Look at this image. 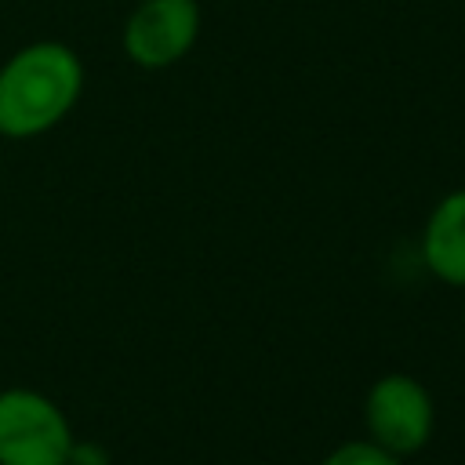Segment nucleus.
Segmentation results:
<instances>
[{"label": "nucleus", "mask_w": 465, "mask_h": 465, "mask_svg": "<svg viewBox=\"0 0 465 465\" xmlns=\"http://www.w3.org/2000/svg\"><path fill=\"white\" fill-rule=\"evenodd\" d=\"M363 418L371 429V443L396 458L418 454L432 436V400L411 374L378 378L363 400Z\"/></svg>", "instance_id": "nucleus-3"}, {"label": "nucleus", "mask_w": 465, "mask_h": 465, "mask_svg": "<svg viewBox=\"0 0 465 465\" xmlns=\"http://www.w3.org/2000/svg\"><path fill=\"white\" fill-rule=\"evenodd\" d=\"M73 443L65 414L44 392H0V465H69Z\"/></svg>", "instance_id": "nucleus-2"}, {"label": "nucleus", "mask_w": 465, "mask_h": 465, "mask_svg": "<svg viewBox=\"0 0 465 465\" xmlns=\"http://www.w3.org/2000/svg\"><path fill=\"white\" fill-rule=\"evenodd\" d=\"M200 33L196 0H142L124 25V51L145 69H163L189 54Z\"/></svg>", "instance_id": "nucleus-4"}, {"label": "nucleus", "mask_w": 465, "mask_h": 465, "mask_svg": "<svg viewBox=\"0 0 465 465\" xmlns=\"http://www.w3.org/2000/svg\"><path fill=\"white\" fill-rule=\"evenodd\" d=\"M421 258L436 280L465 287V189L432 207L421 232Z\"/></svg>", "instance_id": "nucleus-5"}, {"label": "nucleus", "mask_w": 465, "mask_h": 465, "mask_svg": "<svg viewBox=\"0 0 465 465\" xmlns=\"http://www.w3.org/2000/svg\"><path fill=\"white\" fill-rule=\"evenodd\" d=\"M84 65L73 47L36 40L0 65V134L36 138L51 131L80 98Z\"/></svg>", "instance_id": "nucleus-1"}, {"label": "nucleus", "mask_w": 465, "mask_h": 465, "mask_svg": "<svg viewBox=\"0 0 465 465\" xmlns=\"http://www.w3.org/2000/svg\"><path fill=\"white\" fill-rule=\"evenodd\" d=\"M323 465H400V458L381 450L371 440H352V443H341L334 454H327Z\"/></svg>", "instance_id": "nucleus-6"}]
</instances>
